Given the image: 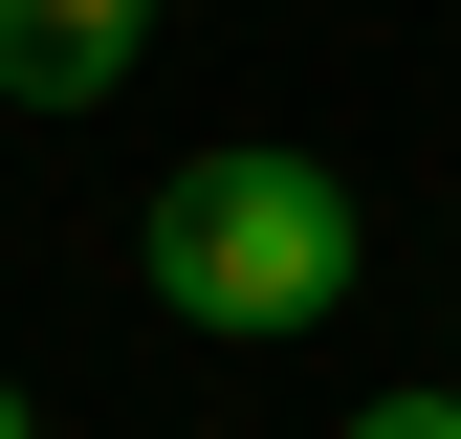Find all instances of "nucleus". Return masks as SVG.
<instances>
[{"instance_id":"nucleus-1","label":"nucleus","mask_w":461,"mask_h":439,"mask_svg":"<svg viewBox=\"0 0 461 439\" xmlns=\"http://www.w3.org/2000/svg\"><path fill=\"white\" fill-rule=\"evenodd\" d=\"M132 264H154L176 329H330L352 308V176L330 154H176Z\"/></svg>"},{"instance_id":"nucleus-2","label":"nucleus","mask_w":461,"mask_h":439,"mask_svg":"<svg viewBox=\"0 0 461 439\" xmlns=\"http://www.w3.org/2000/svg\"><path fill=\"white\" fill-rule=\"evenodd\" d=\"M154 0H0V110H110Z\"/></svg>"},{"instance_id":"nucleus-3","label":"nucleus","mask_w":461,"mask_h":439,"mask_svg":"<svg viewBox=\"0 0 461 439\" xmlns=\"http://www.w3.org/2000/svg\"><path fill=\"white\" fill-rule=\"evenodd\" d=\"M352 439H461V396H374V417H352Z\"/></svg>"},{"instance_id":"nucleus-4","label":"nucleus","mask_w":461,"mask_h":439,"mask_svg":"<svg viewBox=\"0 0 461 439\" xmlns=\"http://www.w3.org/2000/svg\"><path fill=\"white\" fill-rule=\"evenodd\" d=\"M0 439H44V417H23V373H0Z\"/></svg>"}]
</instances>
